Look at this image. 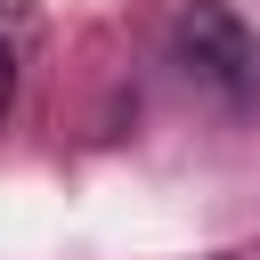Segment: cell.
<instances>
[{
	"label": "cell",
	"mask_w": 260,
	"mask_h": 260,
	"mask_svg": "<svg viewBox=\"0 0 260 260\" xmlns=\"http://www.w3.org/2000/svg\"><path fill=\"white\" fill-rule=\"evenodd\" d=\"M171 49H179V65H187L203 89H219L228 106H244V98L260 89V49H252V32L236 24V8H219V0H187L179 24H171Z\"/></svg>",
	"instance_id": "1"
},
{
	"label": "cell",
	"mask_w": 260,
	"mask_h": 260,
	"mask_svg": "<svg viewBox=\"0 0 260 260\" xmlns=\"http://www.w3.org/2000/svg\"><path fill=\"white\" fill-rule=\"evenodd\" d=\"M8 89H16V57H8V41H0V106H8Z\"/></svg>",
	"instance_id": "2"
}]
</instances>
